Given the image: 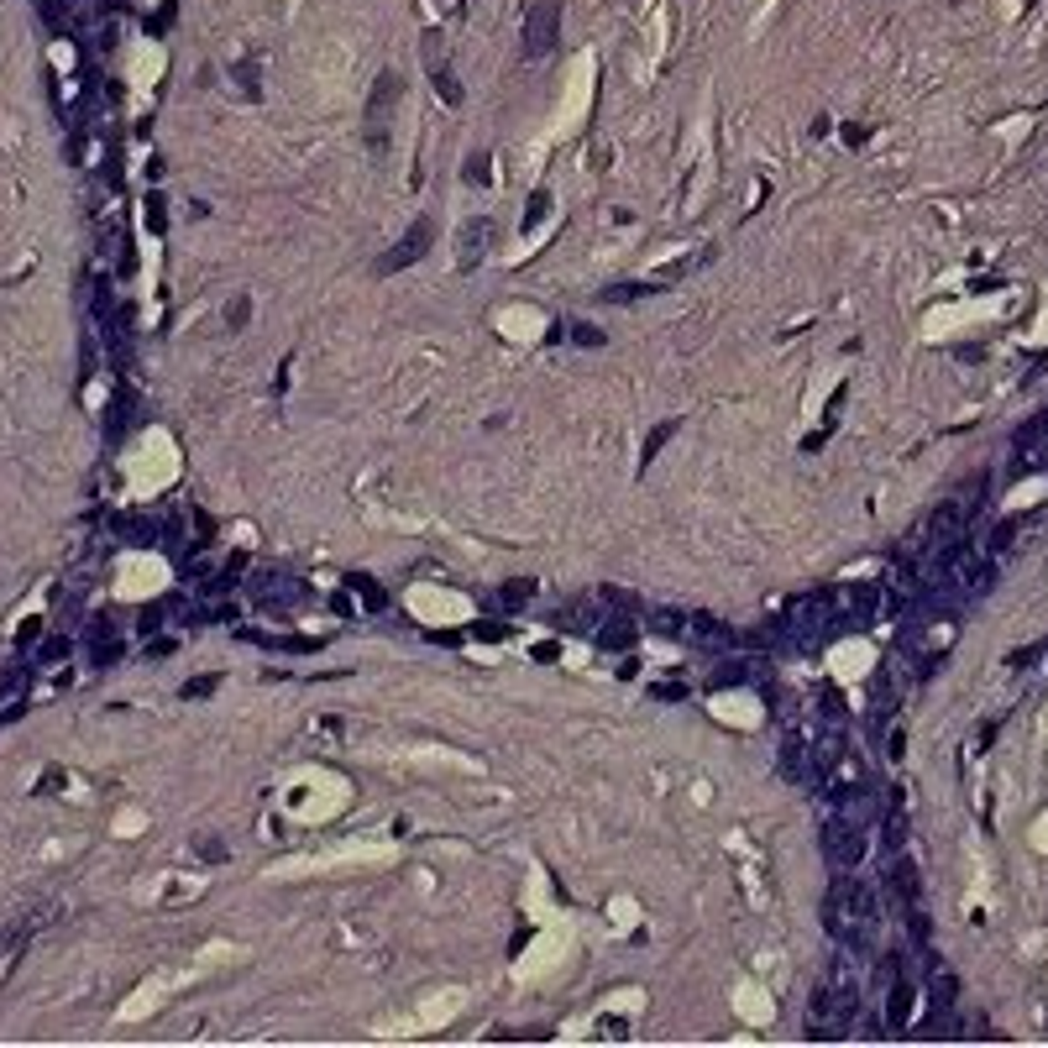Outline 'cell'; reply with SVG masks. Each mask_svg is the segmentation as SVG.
I'll list each match as a JSON object with an SVG mask.
<instances>
[{
	"instance_id": "obj_1",
	"label": "cell",
	"mask_w": 1048,
	"mask_h": 1048,
	"mask_svg": "<svg viewBox=\"0 0 1048 1048\" xmlns=\"http://www.w3.org/2000/svg\"><path fill=\"white\" fill-rule=\"evenodd\" d=\"M823 923H829V933L849 949V955H860L865 944H870V933H875V907H870V892H865L855 875H844V870H839V881L829 886Z\"/></svg>"
},
{
	"instance_id": "obj_12",
	"label": "cell",
	"mask_w": 1048,
	"mask_h": 1048,
	"mask_svg": "<svg viewBox=\"0 0 1048 1048\" xmlns=\"http://www.w3.org/2000/svg\"><path fill=\"white\" fill-rule=\"evenodd\" d=\"M907 1012H912V981H901V975H896L892 1001H886V1022H892V1027H907Z\"/></svg>"
},
{
	"instance_id": "obj_15",
	"label": "cell",
	"mask_w": 1048,
	"mask_h": 1048,
	"mask_svg": "<svg viewBox=\"0 0 1048 1048\" xmlns=\"http://www.w3.org/2000/svg\"><path fill=\"white\" fill-rule=\"evenodd\" d=\"M849 608H855V618H875V608H881V587H855V592H849Z\"/></svg>"
},
{
	"instance_id": "obj_4",
	"label": "cell",
	"mask_w": 1048,
	"mask_h": 1048,
	"mask_svg": "<svg viewBox=\"0 0 1048 1048\" xmlns=\"http://www.w3.org/2000/svg\"><path fill=\"white\" fill-rule=\"evenodd\" d=\"M561 37V5L555 0H535L524 16V58H546Z\"/></svg>"
},
{
	"instance_id": "obj_22",
	"label": "cell",
	"mask_w": 1048,
	"mask_h": 1048,
	"mask_svg": "<svg viewBox=\"0 0 1048 1048\" xmlns=\"http://www.w3.org/2000/svg\"><path fill=\"white\" fill-rule=\"evenodd\" d=\"M247 315H252V299H231V309H226V331H242Z\"/></svg>"
},
{
	"instance_id": "obj_17",
	"label": "cell",
	"mask_w": 1048,
	"mask_h": 1048,
	"mask_svg": "<svg viewBox=\"0 0 1048 1048\" xmlns=\"http://www.w3.org/2000/svg\"><path fill=\"white\" fill-rule=\"evenodd\" d=\"M37 661H42V666H58V661H68V640H63V635H48V640H42V650H37Z\"/></svg>"
},
{
	"instance_id": "obj_20",
	"label": "cell",
	"mask_w": 1048,
	"mask_h": 1048,
	"mask_svg": "<svg viewBox=\"0 0 1048 1048\" xmlns=\"http://www.w3.org/2000/svg\"><path fill=\"white\" fill-rule=\"evenodd\" d=\"M346 582L357 587V592H362V598H368L372 608H383V592H377V582H372V577H362V572H351V577H346Z\"/></svg>"
},
{
	"instance_id": "obj_24",
	"label": "cell",
	"mask_w": 1048,
	"mask_h": 1048,
	"mask_svg": "<svg viewBox=\"0 0 1048 1048\" xmlns=\"http://www.w3.org/2000/svg\"><path fill=\"white\" fill-rule=\"evenodd\" d=\"M529 592H535V587H529V582H509V587H503V592H498V598H503V608H520V603H524V598H529Z\"/></svg>"
},
{
	"instance_id": "obj_7",
	"label": "cell",
	"mask_w": 1048,
	"mask_h": 1048,
	"mask_svg": "<svg viewBox=\"0 0 1048 1048\" xmlns=\"http://www.w3.org/2000/svg\"><path fill=\"white\" fill-rule=\"evenodd\" d=\"M886 892H892V901L901 907V912H912V907H918V896H923V886H918V865H912V860H892V865H886Z\"/></svg>"
},
{
	"instance_id": "obj_10",
	"label": "cell",
	"mask_w": 1048,
	"mask_h": 1048,
	"mask_svg": "<svg viewBox=\"0 0 1048 1048\" xmlns=\"http://www.w3.org/2000/svg\"><path fill=\"white\" fill-rule=\"evenodd\" d=\"M252 587H257V598H299V592H305L299 577H283V572H262Z\"/></svg>"
},
{
	"instance_id": "obj_27",
	"label": "cell",
	"mask_w": 1048,
	"mask_h": 1048,
	"mask_svg": "<svg viewBox=\"0 0 1048 1048\" xmlns=\"http://www.w3.org/2000/svg\"><path fill=\"white\" fill-rule=\"evenodd\" d=\"M236 79H242V90L257 94V79H252V63H236Z\"/></svg>"
},
{
	"instance_id": "obj_23",
	"label": "cell",
	"mask_w": 1048,
	"mask_h": 1048,
	"mask_svg": "<svg viewBox=\"0 0 1048 1048\" xmlns=\"http://www.w3.org/2000/svg\"><path fill=\"white\" fill-rule=\"evenodd\" d=\"M546 210H551V194H535V200H529V216H524V231H535V226L546 220Z\"/></svg>"
},
{
	"instance_id": "obj_31",
	"label": "cell",
	"mask_w": 1048,
	"mask_h": 1048,
	"mask_svg": "<svg viewBox=\"0 0 1048 1048\" xmlns=\"http://www.w3.org/2000/svg\"><path fill=\"white\" fill-rule=\"evenodd\" d=\"M466 179H477V184H483V179H488V157H477V163H466Z\"/></svg>"
},
{
	"instance_id": "obj_11",
	"label": "cell",
	"mask_w": 1048,
	"mask_h": 1048,
	"mask_svg": "<svg viewBox=\"0 0 1048 1048\" xmlns=\"http://www.w3.org/2000/svg\"><path fill=\"white\" fill-rule=\"evenodd\" d=\"M488 231H493L488 220H466V226H462V268L483 257V247H488Z\"/></svg>"
},
{
	"instance_id": "obj_18",
	"label": "cell",
	"mask_w": 1048,
	"mask_h": 1048,
	"mask_svg": "<svg viewBox=\"0 0 1048 1048\" xmlns=\"http://www.w3.org/2000/svg\"><path fill=\"white\" fill-rule=\"evenodd\" d=\"M431 79H435V90H440V100H446V105H462V84H457L446 68H431Z\"/></svg>"
},
{
	"instance_id": "obj_3",
	"label": "cell",
	"mask_w": 1048,
	"mask_h": 1048,
	"mask_svg": "<svg viewBox=\"0 0 1048 1048\" xmlns=\"http://www.w3.org/2000/svg\"><path fill=\"white\" fill-rule=\"evenodd\" d=\"M404 94V79L399 74H383L368 94V147L372 153H383L388 147V121H394V100Z\"/></svg>"
},
{
	"instance_id": "obj_19",
	"label": "cell",
	"mask_w": 1048,
	"mask_h": 1048,
	"mask_svg": "<svg viewBox=\"0 0 1048 1048\" xmlns=\"http://www.w3.org/2000/svg\"><path fill=\"white\" fill-rule=\"evenodd\" d=\"M216 687H220V677H216V671H210V677H194V681H184V687H179V697H210Z\"/></svg>"
},
{
	"instance_id": "obj_25",
	"label": "cell",
	"mask_w": 1048,
	"mask_h": 1048,
	"mask_svg": "<svg viewBox=\"0 0 1048 1048\" xmlns=\"http://www.w3.org/2000/svg\"><path fill=\"white\" fill-rule=\"evenodd\" d=\"M147 226H153L157 236H163V194H153V200H147Z\"/></svg>"
},
{
	"instance_id": "obj_2",
	"label": "cell",
	"mask_w": 1048,
	"mask_h": 1048,
	"mask_svg": "<svg viewBox=\"0 0 1048 1048\" xmlns=\"http://www.w3.org/2000/svg\"><path fill=\"white\" fill-rule=\"evenodd\" d=\"M823 855H829V865L833 870H855V865L865 860V823H855V818H829L823 823Z\"/></svg>"
},
{
	"instance_id": "obj_29",
	"label": "cell",
	"mask_w": 1048,
	"mask_h": 1048,
	"mask_svg": "<svg viewBox=\"0 0 1048 1048\" xmlns=\"http://www.w3.org/2000/svg\"><path fill=\"white\" fill-rule=\"evenodd\" d=\"M577 341H582V346H603V331H592V325H577Z\"/></svg>"
},
{
	"instance_id": "obj_8",
	"label": "cell",
	"mask_w": 1048,
	"mask_h": 1048,
	"mask_svg": "<svg viewBox=\"0 0 1048 1048\" xmlns=\"http://www.w3.org/2000/svg\"><path fill=\"white\" fill-rule=\"evenodd\" d=\"M687 635H697V640H708V645H734V629H729L724 618H713V614H692L687 618Z\"/></svg>"
},
{
	"instance_id": "obj_14",
	"label": "cell",
	"mask_w": 1048,
	"mask_h": 1048,
	"mask_svg": "<svg viewBox=\"0 0 1048 1048\" xmlns=\"http://www.w3.org/2000/svg\"><path fill=\"white\" fill-rule=\"evenodd\" d=\"M650 289H655V283H614V289H603L598 299H603V305H635V299H645Z\"/></svg>"
},
{
	"instance_id": "obj_21",
	"label": "cell",
	"mask_w": 1048,
	"mask_h": 1048,
	"mask_svg": "<svg viewBox=\"0 0 1048 1048\" xmlns=\"http://www.w3.org/2000/svg\"><path fill=\"white\" fill-rule=\"evenodd\" d=\"M116 661H121V640H111V635H105V640L94 645V666H116Z\"/></svg>"
},
{
	"instance_id": "obj_13",
	"label": "cell",
	"mask_w": 1048,
	"mask_h": 1048,
	"mask_svg": "<svg viewBox=\"0 0 1048 1048\" xmlns=\"http://www.w3.org/2000/svg\"><path fill=\"white\" fill-rule=\"evenodd\" d=\"M48 923V912H31V918H22V923H11V928H0V955H11L22 938H27L31 928H42Z\"/></svg>"
},
{
	"instance_id": "obj_5",
	"label": "cell",
	"mask_w": 1048,
	"mask_h": 1048,
	"mask_svg": "<svg viewBox=\"0 0 1048 1048\" xmlns=\"http://www.w3.org/2000/svg\"><path fill=\"white\" fill-rule=\"evenodd\" d=\"M431 247H435V220H431V216H420L414 226H409V231H404V242H399V247L377 257V273H404V268H414V262H420V257H425Z\"/></svg>"
},
{
	"instance_id": "obj_28",
	"label": "cell",
	"mask_w": 1048,
	"mask_h": 1048,
	"mask_svg": "<svg viewBox=\"0 0 1048 1048\" xmlns=\"http://www.w3.org/2000/svg\"><path fill=\"white\" fill-rule=\"evenodd\" d=\"M126 5H131V0H94V11H100V16H116V11H126Z\"/></svg>"
},
{
	"instance_id": "obj_30",
	"label": "cell",
	"mask_w": 1048,
	"mask_h": 1048,
	"mask_svg": "<svg viewBox=\"0 0 1048 1048\" xmlns=\"http://www.w3.org/2000/svg\"><path fill=\"white\" fill-rule=\"evenodd\" d=\"M163 655H173V640H153L147 645V661H163Z\"/></svg>"
},
{
	"instance_id": "obj_6",
	"label": "cell",
	"mask_w": 1048,
	"mask_h": 1048,
	"mask_svg": "<svg viewBox=\"0 0 1048 1048\" xmlns=\"http://www.w3.org/2000/svg\"><path fill=\"white\" fill-rule=\"evenodd\" d=\"M964 520H970V503H964V498H944V503H938V509L928 514L923 540H933V546H949V540H959Z\"/></svg>"
},
{
	"instance_id": "obj_26",
	"label": "cell",
	"mask_w": 1048,
	"mask_h": 1048,
	"mask_svg": "<svg viewBox=\"0 0 1048 1048\" xmlns=\"http://www.w3.org/2000/svg\"><path fill=\"white\" fill-rule=\"evenodd\" d=\"M37 635H42V618H27V624H22V635H16V645L27 650L31 640H37Z\"/></svg>"
},
{
	"instance_id": "obj_16",
	"label": "cell",
	"mask_w": 1048,
	"mask_h": 1048,
	"mask_svg": "<svg viewBox=\"0 0 1048 1048\" xmlns=\"http://www.w3.org/2000/svg\"><path fill=\"white\" fill-rule=\"evenodd\" d=\"M740 681H750V666L744 661H718L713 666V687H740Z\"/></svg>"
},
{
	"instance_id": "obj_9",
	"label": "cell",
	"mask_w": 1048,
	"mask_h": 1048,
	"mask_svg": "<svg viewBox=\"0 0 1048 1048\" xmlns=\"http://www.w3.org/2000/svg\"><path fill=\"white\" fill-rule=\"evenodd\" d=\"M635 635H640V624H635L629 614H618L614 624H598V645H603V650H624Z\"/></svg>"
}]
</instances>
